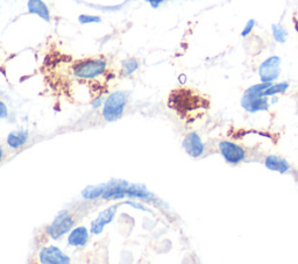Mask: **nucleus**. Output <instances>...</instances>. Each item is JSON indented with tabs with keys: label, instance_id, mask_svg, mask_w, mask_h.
I'll return each instance as SVG.
<instances>
[{
	"label": "nucleus",
	"instance_id": "obj_26",
	"mask_svg": "<svg viewBox=\"0 0 298 264\" xmlns=\"http://www.w3.org/2000/svg\"><path fill=\"white\" fill-rule=\"evenodd\" d=\"M178 80H180L181 84H184L185 82H187V76H185L184 73H182V75L178 76Z\"/></svg>",
	"mask_w": 298,
	"mask_h": 264
},
{
	"label": "nucleus",
	"instance_id": "obj_3",
	"mask_svg": "<svg viewBox=\"0 0 298 264\" xmlns=\"http://www.w3.org/2000/svg\"><path fill=\"white\" fill-rule=\"evenodd\" d=\"M128 96L124 91H118L110 94L105 100L103 108V117L106 121L113 122L119 120L122 117L125 106L127 104Z\"/></svg>",
	"mask_w": 298,
	"mask_h": 264
},
{
	"label": "nucleus",
	"instance_id": "obj_27",
	"mask_svg": "<svg viewBox=\"0 0 298 264\" xmlns=\"http://www.w3.org/2000/svg\"><path fill=\"white\" fill-rule=\"evenodd\" d=\"M2 155H3V153H2V148L0 147V161H1V158H2Z\"/></svg>",
	"mask_w": 298,
	"mask_h": 264
},
{
	"label": "nucleus",
	"instance_id": "obj_25",
	"mask_svg": "<svg viewBox=\"0 0 298 264\" xmlns=\"http://www.w3.org/2000/svg\"><path fill=\"white\" fill-rule=\"evenodd\" d=\"M101 105V97H98L97 99H94V100H92V106H93V108H97V107H99Z\"/></svg>",
	"mask_w": 298,
	"mask_h": 264
},
{
	"label": "nucleus",
	"instance_id": "obj_14",
	"mask_svg": "<svg viewBox=\"0 0 298 264\" xmlns=\"http://www.w3.org/2000/svg\"><path fill=\"white\" fill-rule=\"evenodd\" d=\"M27 7L29 13L36 14V15L45 21H50V12H49L47 5L42 0H28Z\"/></svg>",
	"mask_w": 298,
	"mask_h": 264
},
{
	"label": "nucleus",
	"instance_id": "obj_4",
	"mask_svg": "<svg viewBox=\"0 0 298 264\" xmlns=\"http://www.w3.org/2000/svg\"><path fill=\"white\" fill-rule=\"evenodd\" d=\"M281 63L282 59L279 56H271L265 59L259 66V76L261 82L273 83L281 75Z\"/></svg>",
	"mask_w": 298,
	"mask_h": 264
},
{
	"label": "nucleus",
	"instance_id": "obj_16",
	"mask_svg": "<svg viewBox=\"0 0 298 264\" xmlns=\"http://www.w3.org/2000/svg\"><path fill=\"white\" fill-rule=\"evenodd\" d=\"M28 140V132L27 131H16L12 132L7 136V144L13 149H17V148L22 147L23 144H26Z\"/></svg>",
	"mask_w": 298,
	"mask_h": 264
},
{
	"label": "nucleus",
	"instance_id": "obj_13",
	"mask_svg": "<svg viewBox=\"0 0 298 264\" xmlns=\"http://www.w3.org/2000/svg\"><path fill=\"white\" fill-rule=\"evenodd\" d=\"M126 196L134 197V198L142 199V200H145V202H147V203L154 202V200H155V197H154L153 193H150V192L147 191L146 186L139 185V184H135V185H132V186H127V189H126Z\"/></svg>",
	"mask_w": 298,
	"mask_h": 264
},
{
	"label": "nucleus",
	"instance_id": "obj_2",
	"mask_svg": "<svg viewBox=\"0 0 298 264\" xmlns=\"http://www.w3.org/2000/svg\"><path fill=\"white\" fill-rule=\"evenodd\" d=\"M107 63L103 58H84L72 65V73L79 79H96L106 71Z\"/></svg>",
	"mask_w": 298,
	"mask_h": 264
},
{
	"label": "nucleus",
	"instance_id": "obj_21",
	"mask_svg": "<svg viewBox=\"0 0 298 264\" xmlns=\"http://www.w3.org/2000/svg\"><path fill=\"white\" fill-rule=\"evenodd\" d=\"M78 21L82 24L86 23H94V22H100V17L96 15H87V14H82V15L78 16Z\"/></svg>",
	"mask_w": 298,
	"mask_h": 264
},
{
	"label": "nucleus",
	"instance_id": "obj_8",
	"mask_svg": "<svg viewBox=\"0 0 298 264\" xmlns=\"http://www.w3.org/2000/svg\"><path fill=\"white\" fill-rule=\"evenodd\" d=\"M182 146H183L184 150L187 151L189 156L194 158L201 157L203 153H204V144H203L201 136L195 132L189 133L188 135L184 137Z\"/></svg>",
	"mask_w": 298,
	"mask_h": 264
},
{
	"label": "nucleus",
	"instance_id": "obj_11",
	"mask_svg": "<svg viewBox=\"0 0 298 264\" xmlns=\"http://www.w3.org/2000/svg\"><path fill=\"white\" fill-rule=\"evenodd\" d=\"M265 167L268 169V170L276 171L279 174H287L290 169L289 162L281 156H278V155H269V156L266 157L265 160Z\"/></svg>",
	"mask_w": 298,
	"mask_h": 264
},
{
	"label": "nucleus",
	"instance_id": "obj_15",
	"mask_svg": "<svg viewBox=\"0 0 298 264\" xmlns=\"http://www.w3.org/2000/svg\"><path fill=\"white\" fill-rule=\"evenodd\" d=\"M89 240V232L85 227H78L73 230L69 235L68 242L73 247H82Z\"/></svg>",
	"mask_w": 298,
	"mask_h": 264
},
{
	"label": "nucleus",
	"instance_id": "obj_17",
	"mask_svg": "<svg viewBox=\"0 0 298 264\" xmlns=\"http://www.w3.org/2000/svg\"><path fill=\"white\" fill-rule=\"evenodd\" d=\"M289 89V83L287 82H281V83H276V84H271L267 89L264 91V96L265 97H273L276 96V94H281L285 93L287 90Z\"/></svg>",
	"mask_w": 298,
	"mask_h": 264
},
{
	"label": "nucleus",
	"instance_id": "obj_20",
	"mask_svg": "<svg viewBox=\"0 0 298 264\" xmlns=\"http://www.w3.org/2000/svg\"><path fill=\"white\" fill-rule=\"evenodd\" d=\"M139 68V62L138 59L135 58H127L125 61L121 62V69H122V75L124 76H129L132 75L133 72H135Z\"/></svg>",
	"mask_w": 298,
	"mask_h": 264
},
{
	"label": "nucleus",
	"instance_id": "obj_22",
	"mask_svg": "<svg viewBox=\"0 0 298 264\" xmlns=\"http://www.w3.org/2000/svg\"><path fill=\"white\" fill-rule=\"evenodd\" d=\"M254 26H255V19H250V20H248L247 23H246V26H245L243 31H241V36H243V37H247L248 35H250L252 33V30H253Z\"/></svg>",
	"mask_w": 298,
	"mask_h": 264
},
{
	"label": "nucleus",
	"instance_id": "obj_5",
	"mask_svg": "<svg viewBox=\"0 0 298 264\" xmlns=\"http://www.w3.org/2000/svg\"><path fill=\"white\" fill-rule=\"evenodd\" d=\"M219 151L227 163L239 164L246 158V151L239 144L232 142V141H222L219 143Z\"/></svg>",
	"mask_w": 298,
	"mask_h": 264
},
{
	"label": "nucleus",
	"instance_id": "obj_23",
	"mask_svg": "<svg viewBox=\"0 0 298 264\" xmlns=\"http://www.w3.org/2000/svg\"><path fill=\"white\" fill-rule=\"evenodd\" d=\"M7 115H8L7 106L5 105V103H2V101L0 100V119H5L7 118Z\"/></svg>",
	"mask_w": 298,
	"mask_h": 264
},
{
	"label": "nucleus",
	"instance_id": "obj_9",
	"mask_svg": "<svg viewBox=\"0 0 298 264\" xmlns=\"http://www.w3.org/2000/svg\"><path fill=\"white\" fill-rule=\"evenodd\" d=\"M41 263L45 264H68L70 263V259L64 253H62L56 247L43 248L38 255Z\"/></svg>",
	"mask_w": 298,
	"mask_h": 264
},
{
	"label": "nucleus",
	"instance_id": "obj_19",
	"mask_svg": "<svg viewBox=\"0 0 298 264\" xmlns=\"http://www.w3.org/2000/svg\"><path fill=\"white\" fill-rule=\"evenodd\" d=\"M272 33L276 42H279V43H286L287 38H288V30H287L282 24L273 23Z\"/></svg>",
	"mask_w": 298,
	"mask_h": 264
},
{
	"label": "nucleus",
	"instance_id": "obj_12",
	"mask_svg": "<svg viewBox=\"0 0 298 264\" xmlns=\"http://www.w3.org/2000/svg\"><path fill=\"white\" fill-rule=\"evenodd\" d=\"M127 182H117L107 184V188L103 193V198L107 200L121 199L126 196V189H127Z\"/></svg>",
	"mask_w": 298,
	"mask_h": 264
},
{
	"label": "nucleus",
	"instance_id": "obj_24",
	"mask_svg": "<svg viewBox=\"0 0 298 264\" xmlns=\"http://www.w3.org/2000/svg\"><path fill=\"white\" fill-rule=\"evenodd\" d=\"M145 1L150 3V6H152L153 8H157V7L164 1V0H145Z\"/></svg>",
	"mask_w": 298,
	"mask_h": 264
},
{
	"label": "nucleus",
	"instance_id": "obj_18",
	"mask_svg": "<svg viewBox=\"0 0 298 264\" xmlns=\"http://www.w3.org/2000/svg\"><path fill=\"white\" fill-rule=\"evenodd\" d=\"M106 188L107 184H101L99 186H87L85 190H83L82 196L85 199H96L99 196H103Z\"/></svg>",
	"mask_w": 298,
	"mask_h": 264
},
{
	"label": "nucleus",
	"instance_id": "obj_6",
	"mask_svg": "<svg viewBox=\"0 0 298 264\" xmlns=\"http://www.w3.org/2000/svg\"><path fill=\"white\" fill-rule=\"evenodd\" d=\"M73 225H75L73 218L68 214V212H62V214L59 213L58 217L54 220V223L47 228V233L51 239L57 240L58 238L68 233L73 227Z\"/></svg>",
	"mask_w": 298,
	"mask_h": 264
},
{
	"label": "nucleus",
	"instance_id": "obj_10",
	"mask_svg": "<svg viewBox=\"0 0 298 264\" xmlns=\"http://www.w3.org/2000/svg\"><path fill=\"white\" fill-rule=\"evenodd\" d=\"M119 205H113L108 209L104 210L101 212L96 220L91 224V232L93 234H100L103 232L104 227L106 226L107 224H110L115 216V212H117Z\"/></svg>",
	"mask_w": 298,
	"mask_h": 264
},
{
	"label": "nucleus",
	"instance_id": "obj_7",
	"mask_svg": "<svg viewBox=\"0 0 298 264\" xmlns=\"http://www.w3.org/2000/svg\"><path fill=\"white\" fill-rule=\"evenodd\" d=\"M269 97L265 96H258V94H251L245 92L243 98H241V106L244 110H246L250 113H257L260 111H268L269 104L268 101Z\"/></svg>",
	"mask_w": 298,
	"mask_h": 264
},
{
	"label": "nucleus",
	"instance_id": "obj_1",
	"mask_svg": "<svg viewBox=\"0 0 298 264\" xmlns=\"http://www.w3.org/2000/svg\"><path fill=\"white\" fill-rule=\"evenodd\" d=\"M168 106L184 120L194 118L196 112L206 108L202 98L189 89H176L171 91L169 99H168Z\"/></svg>",
	"mask_w": 298,
	"mask_h": 264
}]
</instances>
